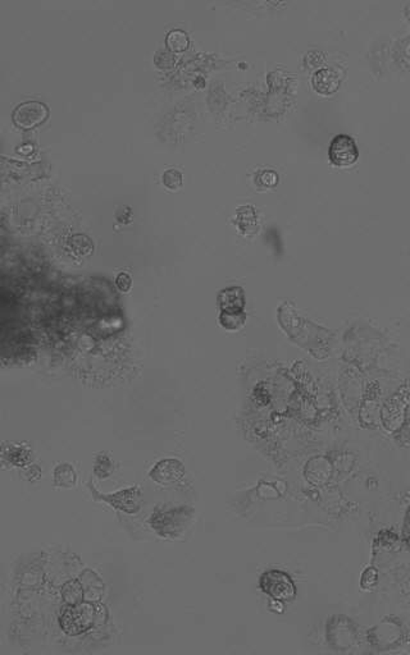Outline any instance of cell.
<instances>
[{
    "instance_id": "obj_1",
    "label": "cell",
    "mask_w": 410,
    "mask_h": 655,
    "mask_svg": "<svg viewBox=\"0 0 410 655\" xmlns=\"http://www.w3.org/2000/svg\"><path fill=\"white\" fill-rule=\"evenodd\" d=\"M278 323L282 330L296 345L309 351L315 358H323L328 355L331 339L334 334L323 327H319L310 320L301 317L291 302H284L278 309Z\"/></svg>"
},
{
    "instance_id": "obj_2",
    "label": "cell",
    "mask_w": 410,
    "mask_h": 655,
    "mask_svg": "<svg viewBox=\"0 0 410 655\" xmlns=\"http://www.w3.org/2000/svg\"><path fill=\"white\" fill-rule=\"evenodd\" d=\"M195 509L189 505L155 508L148 522L150 529L163 539H179L190 529Z\"/></svg>"
},
{
    "instance_id": "obj_3",
    "label": "cell",
    "mask_w": 410,
    "mask_h": 655,
    "mask_svg": "<svg viewBox=\"0 0 410 655\" xmlns=\"http://www.w3.org/2000/svg\"><path fill=\"white\" fill-rule=\"evenodd\" d=\"M259 589L269 599L278 600L284 604L295 601L297 586L291 575L282 570H267L259 577Z\"/></svg>"
},
{
    "instance_id": "obj_4",
    "label": "cell",
    "mask_w": 410,
    "mask_h": 655,
    "mask_svg": "<svg viewBox=\"0 0 410 655\" xmlns=\"http://www.w3.org/2000/svg\"><path fill=\"white\" fill-rule=\"evenodd\" d=\"M326 641L337 652H349L359 643V628L352 618L334 616L326 623Z\"/></svg>"
},
{
    "instance_id": "obj_5",
    "label": "cell",
    "mask_w": 410,
    "mask_h": 655,
    "mask_svg": "<svg viewBox=\"0 0 410 655\" xmlns=\"http://www.w3.org/2000/svg\"><path fill=\"white\" fill-rule=\"evenodd\" d=\"M407 636L404 626L399 618L385 617L380 623L367 630L365 637L368 643L378 652L391 650L402 644Z\"/></svg>"
},
{
    "instance_id": "obj_6",
    "label": "cell",
    "mask_w": 410,
    "mask_h": 655,
    "mask_svg": "<svg viewBox=\"0 0 410 655\" xmlns=\"http://www.w3.org/2000/svg\"><path fill=\"white\" fill-rule=\"evenodd\" d=\"M89 487L94 499L104 502L126 515H136L143 507V490L140 487H126L112 494L99 493L95 487H93V484H90Z\"/></svg>"
},
{
    "instance_id": "obj_7",
    "label": "cell",
    "mask_w": 410,
    "mask_h": 655,
    "mask_svg": "<svg viewBox=\"0 0 410 655\" xmlns=\"http://www.w3.org/2000/svg\"><path fill=\"white\" fill-rule=\"evenodd\" d=\"M328 158L334 167L348 168L359 159V148L352 136L340 133L330 143Z\"/></svg>"
},
{
    "instance_id": "obj_8",
    "label": "cell",
    "mask_w": 410,
    "mask_h": 655,
    "mask_svg": "<svg viewBox=\"0 0 410 655\" xmlns=\"http://www.w3.org/2000/svg\"><path fill=\"white\" fill-rule=\"evenodd\" d=\"M186 468L180 459H163L158 461L149 471V478L161 487L179 484L185 478Z\"/></svg>"
},
{
    "instance_id": "obj_9",
    "label": "cell",
    "mask_w": 410,
    "mask_h": 655,
    "mask_svg": "<svg viewBox=\"0 0 410 655\" xmlns=\"http://www.w3.org/2000/svg\"><path fill=\"white\" fill-rule=\"evenodd\" d=\"M48 117V108L38 102L19 104L13 113V119L22 128H32Z\"/></svg>"
},
{
    "instance_id": "obj_10",
    "label": "cell",
    "mask_w": 410,
    "mask_h": 655,
    "mask_svg": "<svg viewBox=\"0 0 410 655\" xmlns=\"http://www.w3.org/2000/svg\"><path fill=\"white\" fill-rule=\"evenodd\" d=\"M217 305L220 312H241L245 311L247 297L242 287L231 286L220 290L217 297Z\"/></svg>"
},
{
    "instance_id": "obj_11",
    "label": "cell",
    "mask_w": 410,
    "mask_h": 655,
    "mask_svg": "<svg viewBox=\"0 0 410 655\" xmlns=\"http://www.w3.org/2000/svg\"><path fill=\"white\" fill-rule=\"evenodd\" d=\"M341 78L334 68L318 69L312 77L315 91L321 95H332L339 90Z\"/></svg>"
},
{
    "instance_id": "obj_12",
    "label": "cell",
    "mask_w": 410,
    "mask_h": 655,
    "mask_svg": "<svg viewBox=\"0 0 410 655\" xmlns=\"http://www.w3.org/2000/svg\"><path fill=\"white\" fill-rule=\"evenodd\" d=\"M236 225L240 232L247 235L255 233L258 229V214L253 205L241 206L236 211Z\"/></svg>"
},
{
    "instance_id": "obj_13",
    "label": "cell",
    "mask_w": 410,
    "mask_h": 655,
    "mask_svg": "<svg viewBox=\"0 0 410 655\" xmlns=\"http://www.w3.org/2000/svg\"><path fill=\"white\" fill-rule=\"evenodd\" d=\"M247 318L248 315L245 311H241V312H220V311L218 321H220V327L225 328L226 330L238 332L247 324Z\"/></svg>"
},
{
    "instance_id": "obj_14",
    "label": "cell",
    "mask_w": 410,
    "mask_h": 655,
    "mask_svg": "<svg viewBox=\"0 0 410 655\" xmlns=\"http://www.w3.org/2000/svg\"><path fill=\"white\" fill-rule=\"evenodd\" d=\"M166 44L172 53H182L189 47L190 38L183 30H172L167 34Z\"/></svg>"
},
{
    "instance_id": "obj_15",
    "label": "cell",
    "mask_w": 410,
    "mask_h": 655,
    "mask_svg": "<svg viewBox=\"0 0 410 655\" xmlns=\"http://www.w3.org/2000/svg\"><path fill=\"white\" fill-rule=\"evenodd\" d=\"M54 481L57 487H73L76 485V472L73 468L67 463L59 465L54 471Z\"/></svg>"
},
{
    "instance_id": "obj_16",
    "label": "cell",
    "mask_w": 410,
    "mask_h": 655,
    "mask_svg": "<svg viewBox=\"0 0 410 655\" xmlns=\"http://www.w3.org/2000/svg\"><path fill=\"white\" fill-rule=\"evenodd\" d=\"M378 582H380V572H378V570L374 566H367L363 570L361 579H359V584H361L362 590L371 591L374 588H377Z\"/></svg>"
},
{
    "instance_id": "obj_17",
    "label": "cell",
    "mask_w": 410,
    "mask_h": 655,
    "mask_svg": "<svg viewBox=\"0 0 410 655\" xmlns=\"http://www.w3.org/2000/svg\"><path fill=\"white\" fill-rule=\"evenodd\" d=\"M278 181V173L273 169H260L255 176V185L263 189L276 187Z\"/></svg>"
},
{
    "instance_id": "obj_18",
    "label": "cell",
    "mask_w": 410,
    "mask_h": 655,
    "mask_svg": "<svg viewBox=\"0 0 410 655\" xmlns=\"http://www.w3.org/2000/svg\"><path fill=\"white\" fill-rule=\"evenodd\" d=\"M115 471V463L106 455H99L94 463V472L99 479L109 478Z\"/></svg>"
},
{
    "instance_id": "obj_19",
    "label": "cell",
    "mask_w": 410,
    "mask_h": 655,
    "mask_svg": "<svg viewBox=\"0 0 410 655\" xmlns=\"http://www.w3.org/2000/svg\"><path fill=\"white\" fill-rule=\"evenodd\" d=\"M162 182L163 185L168 189L171 191H177L182 187V182H183V178H182V173L176 168H170L167 169L162 176Z\"/></svg>"
},
{
    "instance_id": "obj_20",
    "label": "cell",
    "mask_w": 410,
    "mask_h": 655,
    "mask_svg": "<svg viewBox=\"0 0 410 655\" xmlns=\"http://www.w3.org/2000/svg\"><path fill=\"white\" fill-rule=\"evenodd\" d=\"M176 63L174 53L168 49H162L155 54V65L161 68H171Z\"/></svg>"
},
{
    "instance_id": "obj_21",
    "label": "cell",
    "mask_w": 410,
    "mask_h": 655,
    "mask_svg": "<svg viewBox=\"0 0 410 655\" xmlns=\"http://www.w3.org/2000/svg\"><path fill=\"white\" fill-rule=\"evenodd\" d=\"M115 286L118 290H121L122 293H127L130 292L131 288H133V278H131V274L128 273L121 272L117 278H115Z\"/></svg>"
},
{
    "instance_id": "obj_22",
    "label": "cell",
    "mask_w": 410,
    "mask_h": 655,
    "mask_svg": "<svg viewBox=\"0 0 410 655\" xmlns=\"http://www.w3.org/2000/svg\"><path fill=\"white\" fill-rule=\"evenodd\" d=\"M268 609L272 612V613H276V614H282L285 612V604L278 601V600L269 599V604H268Z\"/></svg>"
}]
</instances>
